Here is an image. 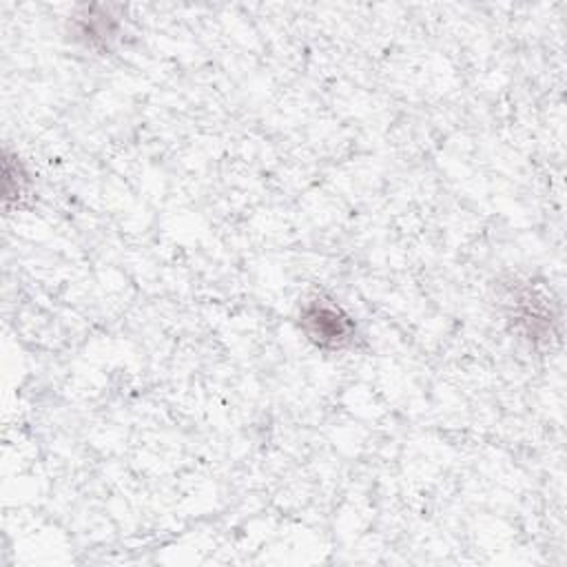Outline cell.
Listing matches in <instances>:
<instances>
[{"label": "cell", "instance_id": "obj_1", "mask_svg": "<svg viewBox=\"0 0 567 567\" xmlns=\"http://www.w3.org/2000/svg\"><path fill=\"white\" fill-rule=\"evenodd\" d=\"M299 319L308 339L319 348H328V350L346 348L357 332L352 317L341 306L323 297H315L306 301L299 310Z\"/></svg>", "mask_w": 567, "mask_h": 567}]
</instances>
